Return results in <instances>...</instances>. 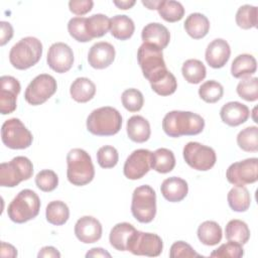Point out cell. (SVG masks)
<instances>
[{
    "label": "cell",
    "mask_w": 258,
    "mask_h": 258,
    "mask_svg": "<svg viewBox=\"0 0 258 258\" xmlns=\"http://www.w3.org/2000/svg\"><path fill=\"white\" fill-rule=\"evenodd\" d=\"M205 128V120L199 114L188 111H170L162 120V129L166 135L178 138L183 135L200 134Z\"/></svg>",
    "instance_id": "obj_1"
},
{
    "label": "cell",
    "mask_w": 258,
    "mask_h": 258,
    "mask_svg": "<svg viewBox=\"0 0 258 258\" xmlns=\"http://www.w3.org/2000/svg\"><path fill=\"white\" fill-rule=\"evenodd\" d=\"M86 124L88 131L94 135L112 136L120 131L122 116L113 107H100L90 113Z\"/></svg>",
    "instance_id": "obj_2"
},
{
    "label": "cell",
    "mask_w": 258,
    "mask_h": 258,
    "mask_svg": "<svg viewBox=\"0 0 258 258\" xmlns=\"http://www.w3.org/2000/svg\"><path fill=\"white\" fill-rule=\"evenodd\" d=\"M67 176L72 184L83 186L93 180L95 168L90 154L84 149H71L67 155Z\"/></svg>",
    "instance_id": "obj_3"
},
{
    "label": "cell",
    "mask_w": 258,
    "mask_h": 258,
    "mask_svg": "<svg viewBox=\"0 0 258 258\" xmlns=\"http://www.w3.org/2000/svg\"><path fill=\"white\" fill-rule=\"evenodd\" d=\"M42 55V43L33 36L16 42L9 51V61L17 70H27L36 64Z\"/></svg>",
    "instance_id": "obj_4"
},
{
    "label": "cell",
    "mask_w": 258,
    "mask_h": 258,
    "mask_svg": "<svg viewBox=\"0 0 258 258\" xmlns=\"http://www.w3.org/2000/svg\"><path fill=\"white\" fill-rule=\"evenodd\" d=\"M40 210V200L35 191L29 188L20 190L11 201L7 209L9 219L22 224L34 219Z\"/></svg>",
    "instance_id": "obj_5"
},
{
    "label": "cell",
    "mask_w": 258,
    "mask_h": 258,
    "mask_svg": "<svg viewBox=\"0 0 258 258\" xmlns=\"http://www.w3.org/2000/svg\"><path fill=\"white\" fill-rule=\"evenodd\" d=\"M137 60L143 76L149 83L160 78L168 70L163 58L162 49L157 46L143 42L137 51Z\"/></svg>",
    "instance_id": "obj_6"
},
{
    "label": "cell",
    "mask_w": 258,
    "mask_h": 258,
    "mask_svg": "<svg viewBox=\"0 0 258 258\" xmlns=\"http://www.w3.org/2000/svg\"><path fill=\"white\" fill-rule=\"evenodd\" d=\"M131 213L140 223H150L156 215V194L148 184L136 187L132 194Z\"/></svg>",
    "instance_id": "obj_7"
},
{
    "label": "cell",
    "mask_w": 258,
    "mask_h": 258,
    "mask_svg": "<svg viewBox=\"0 0 258 258\" xmlns=\"http://www.w3.org/2000/svg\"><path fill=\"white\" fill-rule=\"evenodd\" d=\"M33 174L32 162L25 156H16L0 164V185L14 187Z\"/></svg>",
    "instance_id": "obj_8"
},
{
    "label": "cell",
    "mask_w": 258,
    "mask_h": 258,
    "mask_svg": "<svg viewBox=\"0 0 258 258\" xmlns=\"http://www.w3.org/2000/svg\"><path fill=\"white\" fill-rule=\"evenodd\" d=\"M1 139L8 148L25 149L31 145L33 137L18 118H11L6 120L1 127Z\"/></svg>",
    "instance_id": "obj_9"
},
{
    "label": "cell",
    "mask_w": 258,
    "mask_h": 258,
    "mask_svg": "<svg viewBox=\"0 0 258 258\" xmlns=\"http://www.w3.org/2000/svg\"><path fill=\"white\" fill-rule=\"evenodd\" d=\"M184 161L194 169L207 171L211 169L217 160L215 150L199 142L190 141L183 147Z\"/></svg>",
    "instance_id": "obj_10"
},
{
    "label": "cell",
    "mask_w": 258,
    "mask_h": 258,
    "mask_svg": "<svg viewBox=\"0 0 258 258\" xmlns=\"http://www.w3.org/2000/svg\"><path fill=\"white\" fill-rule=\"evenodd\" d=\"M57 89L55 79L48 74H40L36 76L27 86L24 98L25 101L32 105L38 106L45 103Z\"/></svg>",
    "instance_id": "obj_11"
},
{
    "label": "cell",
    "mask_w": 258,
    "mask_h": 258,
    "mask_svg": "<svg viewBox=\"0 0 258 258\" xmlns=\"http://www.w3.org/2000/svg\"><path fill=\"white\" fill-rule=\"evenodd\" d=\"M163 249V242L161 238L153 233H145L136 230L132 235L127 251L138 256H159Z\"/></svg>",
    "instance_id": "obj_12"
},
{
    "label": "cell",
    "mask_w": 258,
    "mask_h": 258,
    "mask_svg": "<svg viewBox=\"0 0 258 258\" xmlns=\"http://www.w3.org/2000/svg\"><path fill=\"white\" fill-rule=\"evenodd\" d=\"M226 177L230 183L237 186L256 182L258 180V159L252 157L232 163L226 171Z\"/></svg>",
    "instance_id": "obj_13"
},
{
    "label": "cell",
    "mask_w": 258,
    "mask_h": 258,
    "mask_svg": "<svg viewBox=\"0 0 258 258\" xmlns=\"http://www.w3.org/2000/svg\"><path fill=\"white\" fill-rule=\"evenodd\" d=\"M151 151L148 149H136L126 159L123 173L128 179L136 180L143 177L151 168Z\"/></svg>",
    "instance_id": "obj_14"
},
{
    "label": "cell",
    "mask_w": 258,
    "mask_h": 258,
    "mask_svg": "<svg viewBox=\"0 0 258 258\" xmlns=\"http://www.w3.org/2000/svg\"><path fill=\"white\" fill-rule=\"evenodd\" d=\"M46 61L52 71L58 74L67 73L74 64L73 49L64 42L52 43L48 48Z\"/></svg>",
    "instance_id": "obj_15"
},
{
    "label": "cell",
    "mask_w": 258,
    "mask_h": 258,
    "mask_svg": "<svg viewBox=\"0 0 258 258\" xmlns=\"http://www.w3.org/2000/svg\"><path fill=\"white\" fill-rule=\"evenodd\" d=\"M20 90V83L16 78L12 76H2L0 78V112L2 115L15 111Z\"/></svg>",
    "instance_id": "obj_16"
},
{
    "label": "cell",
    "mask_w": 258,
    "mask_h": 258,
    "mask_svg": "<svg viewBox=\"0 0 258 258\" xmlns=\"http://www.w3.org/2000/svg\"><path fill=\"white\" fill-rule=\"evenodd\" d=\"M102 225L92 216L80 218L75 225V235L81 242L91 244L99 241L102 237Z\"/></svg>",
    "instance_id": "obj_17"
},
{
    "label": "cell",
    "mask_w": 258,
    "mask_h": 258,
    "mask_svg": "<svg viewBox=\"0 0 258 258\" xmlns=\"http://www.w3.org/2000/svg\"><path fill=\"white\" fill-rule=\"evenodd\" d=\"M115 48L107 41H100L93 44L88 52L89 64L97 70L108 68L115 59Z\"/></svg>",
    "instance_id": "obj_18"
},
{
    "label": "cell",
    "mask_w": 258,
    "mask_h": 258,
    "mask_svg": "<svg viewBox=\"0 0 258 258\" xmlns=\"http://www.w3.org/2000/svg\"><path fill=\"white\" fill-rule=\"evenodd\" d=\"M231 48L229 43L223 38H216L211 41L206 48V61L211 68L221 69L229 60Z\"/></svg>",
    "instance_id": "obj_19"
},
{
    "label": "cell",
    "mask_w": 258,
    "mask_h": 258,
    "mask_svg": "<svg viewBox=\"0 0 258 258\" xmlns=\"http://www.w3.org/2000/svg\"><path fill=\"white\" fill-rule=\"evenodd\" d=\"M250 116L249 108L240 102H228L220 110V117L224 123L236 127L245 123Z\"/></svg>",
    "instance_id": "obj_20"
},
{
    "label": "cell",
    "mask_w": 258,
    "mask_h": 258,
    "mask_svg": "<svg viewBox=\"0 0 258 258\" xmlns=\"http://www.w3.org/2000/svg\"><path fill=\"white\" fill-rule=\"evenodd\" d=\"M141 38L143 42L153 44L158 48L163 49L169 43L170 33L164 25L158 22H151L143 27Z\"/></svg>",
    "instance_id": "obj_21"
},
{
    "label": "cell",
    "mask_w": 258,
    "mask_h": 258,
    "mask_svg": "<svg viewBox=\"0 0 258 258\" xmlns=\"http://www.w3.org/2000/svg\"><path fill=\"white\" fill-rule=\"evenodd\" d=\"M160 191L166 201L177 203L186 197L188 185L184 179L177 176H171L162 181Z\"/></svg>",
    "instance_id": "obj_22"
},
{
    "label": "cell",
    "mask_w": 258,
    "mask_h": 258,
    "mask_svg": "<svg viewBox=\"0 0 258 258\" xmlns=\"http://www.w3.org/2000/svg\"><path fill=\"white\" fill-rule=\"evenodd\" d=\"M126 130L128 137L137 143L147 141L151 134L149 122L140 115H134L128 119Z\"/></svg>",
    "instance_id": "obj_23"
},
{
    "label": "cell",
    "mask_w": 258,
    "mask_h": 258,
    "mask_svg": "<svg viewBox=\"0 0 258 258\" xmlns=\"http://www.w3.org/2000/svg\"><path fill=\"white\" fill-rule=\"evenodd\" d=\"M136 232L133 225L123 222L116 224L109 235V242L113 248L119 251H127L128 243L132 235Z\"/></svg>",
    "instance_id": "obj_24"
},
{
    "label": "cell",
    "mask_w": 258,
    "mask_h": 258,
    "mask_svg": "<svg viewBox=\"0 0 258 258\" xmlns=\"http://www.w3.org/2000/svg\"><path fill=\"white\" fill-rule=\"evenodd\" d=\"M184 29L194 39H201L208 34L210 30V21L208 17L202 13H190L184 21Z\"/></svg>",
    "instance_id": "obj_25"
},
{
    "label": "cell",
    "mask_w": 258,
    "mask_h": 258,
    "mask_svg": "<svg viewBox=\"0 0 258 258\" xmlns=\"http://www.w3.org/2000/svg\"><path fill=\"white\" fill-rule=\"evenodd\" d=\"M70 94L76 102L87 103L94 98L96 94V86L88 78H77L71 85Z\"/></svg>",
    "instance_id": "obj_26"
},
{
    "label": "cell",
    "mask_w": 258,
    "mask_h": 258,
    "mask_svg": "<svg viewBox=\"0 0 258 258\" xmlns=\"http://www.w3.org/2000/svg\"><path fill=\"white\" fill-rule=\"evenodd\" d=\"M135 30L133 20L127 15H115L110 19V32L119 40L129 39Z\"/></svg>",
    "instance_id": "obj_27"
},
{
    "label": "cell",
    "mask_w": 258,
    "mask_h": 258,
    "mask_svg": "<svg viewBox=\"0 0 258 258\" xmlns=\"http://www.w3.org/2000/svg\"><path fill=\"white\" fill-rule=\"evenodd\" d=\"M257 70L256 58L252 54L242 53L234 58L231 66V74L236 79L250 77Z\"/></svg>",
    "instance_id": "obj_28"
},
{
    "label": "cell",
    "mask_w": 258,
    "mask_h": 258,
    "mask_svg": "<svg viewBox=\"0 0 258 258\" xmlns=\"http://www.w3.org/2000/svg\"><path fill=\"white\" fill-rule=\"evenodd\" d=\"M151 168L159 173L170 172L175 166V157L171 150L158 148L151 153Z\"/></svg>",
    "instance_id": "obj_29"
},
{
    "label": "cell",
    "mask_w": 258,
    "mask_h": 258,
    "mask_svg": "<svg viewBox=\"0 0 258 258\" xmlns=\"http://www.w3.org/2000/svg\"><path fill=\"white\" fill-rule=\"evenodd\" d=\"M223 237L221 226L215 221H205L198 228L199 240L207 246H215Z\"/></svg>",
    "instance_id": "obj_30"
},
{
    "label": "cell",
    "mask_w": 258,
    "mask_h": 258,
    "mask_svg": "<svg viewBox=\"0 0 258 258\" xmlns=\"http://www.w3.org/2000/svg\"><path fill=\"white\" fill-rule=\"evenodd\" d=\"M226 239L244 245L250 239V229L248 225L241 220H231L225 228Z\"/></svg>",
    "instance_id": "obj_31"
},
{
    "label": "cell",
    "mask_w": 258,
    "mask_h": 258,
    "mask_svg": "<svg viewBox=\"0 0 258 258\" xmlns=\"http://www.w3.org/2000/svg\"><path fill=\"white\" fill-rule=\"evenodd\" d=\"M230 208L235 212H246L251 205L249 190L245 186H234L227 196Z\"/></svg>",
    "instance_id": "obj_32"
},
{
    "label": "cell",
    "mask_w": 258,
    "mask_h": 258,
    "mask_svg": "<svg viewBox=\"0 0 258 258\" xmlns=\"http://www.w3.org/2000/svg\"><path fill=\"white\" fill-rule=\"evenodd\" d=\"M45 217L48 223L54 226H61L70 218V210L66 203L61 201L50 202L45 209Z\"/></svg>",
    "instance_id": "obj_33"
},
{
    "label": "cell",
    "mask_w": 258,
    "mask_h": 258,
    "mask_svg": "<svg viewBox=\"0 0 258 258\" xmlns=\"http://www.w3.org/2000/svg\"><path fill=\"white\" fill-rule=\"evenodd\" d=\"M181 73L187 83L196 85L200 84L206 78L207 70L205 64L201 60L190 58L183 62Z\"/></svg>",
    "instance_id": "obj_34"
},
{
    "label": "cell",
    "mask_w": 258,
    "mask_h": 258,
    "mask_svg": "<svg viewBox=\"0 0 258 258\" xmlns=\"http://www.w3.org/2000/svg\"><path fill=\"white\" fill-rule=\"evenodd\" d=\"M156 10L160 17L167 22L179 21L184 15L182 4L174 0H160Z\"/></svg>",
    "instance_id": "obj_35"
},
{
    "label": "cell",
    "mask_w": 258,
    "mask_h": 258,
    "mask_svg": "<svg viewBox=\"0 0 258 258\" xmlns=\"http://www.w3.org/2000/svg\"><path fill=\"white\" fill-rule=\"evenodd\" d=\"M88 34L92 37H102L110 29V18L105 14H93L86 19Z\"/></svg>",
    "instance_id": "obj_36"
},
{
    "label": "cell",
    "mask_w": 258,
    "mask_h": 258,
    "mask_svg": "<svg viewBox=\"0 0 258 258\" xmlns=\"http://www.w3.org/2000/svg\"><path fill=\"white\" fill-rule=\"evenodd\" d=\"M237 144L246 152H256L258 150V128L249 126L241 130L237 135Z\"/></svg>",
    "instance_id": "obj_37"
},
{
    "label": "cell",
    "mask_w": 258,
    "mask_h": 258,
    "mask_svg": "<svg viewBox=\"0 0 258 258\" xmlns=\"http://www.w3.org/2000/svg\"><path fill=\"white\" fill-rule=\"evenodd\" d=\"M236 23L243 29H250L257 26V7L245 4L238 8L236 12Z\"/></svg>",
    "instance_id": "obj_38"
},
{
    "label": "cell",
    "mask_w": 258,
    "mask_h": 258,
    "mask_svg": "<svg viewBox=\"0 0 258 258\" xmlns=\"http://www.w3.org/2000/svg\"><path fill=\"white\" fill-rule=\"evenodd\" d=\"M151 89L157 95L169 96L172 95L177 89V82L172 73L167 71L160 78L150 83Z\"/></svg>",
    "instance_id": "obj_39"
},
{
    "label": "cell",
    "mask_w": 258,
    "mask_h": 258,
    "mask_svg": "<svg viewBox=\"0 0 258 258\" xmlns=\"http://www.w3.org/2000/svg\"><path fill=\"white\" fill-rule=\"evenodd\" d=\"M224 95V88L223 86L215 81L210 80L202 84V86L199 88V96L202 100H204L207 103H216L222 99Z\"/></svg>",
    "instance_id": "obj_40"
},
{
    "label": "cell",
    "mask_w": 258,
    "mask_h": 258,
    "mask_svg": "<svg viewBox=\"0 0 258 258\" xmlns=\"http://www.w3.org/2000/svg\"><path fill=\"white\" fill-rule=\"evenodd\" d=\"M237 94L240 98L248 102L258 99V79L256 77L243 78L237 85Z\"/></svg>",
    "instance_id": "obj_41"
},
{
    "label": "cell",
    "mask_w": 258,
    "mask_h": 258,
    "mask_svg": "<svg viewBox=\"0 0 258 258\" xmlns=\"http://www.w3.org/2000/svg\"><path fill=\"white\" fill-rule=\"evenodd\" d=\"M86 17L78 16L70 19L68 23V31L70 35L79 42H88L93 38L88 34L86 28Z\"/></svg>",
    "instance_id": "obj_42"
},
{
    "label": "cell",
    "mask_w": 258,
    "mask_h": 258,
    "mask_svg": "<svg viewBox=\"0 0 258 258\" xmlns=\"http://www.w3.org/2000/svg\"><path fill=\"white\" fill-rule=\"evenodd\" d=\"M121 101L124 108L129 112H137L141 110L144 104V98L142 93L134 88L125 90L122 93Z\"/></svg>",
    "instance_id": "obj_43"
},
{
    "label": "cell",
    "mask_w": 258,
    "mask_h": 258,
    "mask_svg": "<svg viewBox=\"0 0 258 258\" xmlns=\"http://www.w3.org/2000/svg\"><path fill=\"white\" fill-rule=\"evenodd\" d=\"M35 184L42 191H52L58 184L57 174L51 169H42L35 176Z\"/></svg>",
    "instance_id": "obj_44"
},
{
    "label": "cell",
    "mask_w": 258,
    "mask_h": 258,
    "mask_svg": "<svg viewBox=\"0 0 258 258\" xmlns=\"http://www.w3.org/2000/svg\"><path fill=\"white\" fill-rule=\"evenodd\" d=\"M119 160L117 149L111 145H105L97 151V161L102 168H112Z\"/></svg>",
    "instance_id": "obj_45"
},
{
    "label": "cell",
    "mask_w": 258,
    "mask_h": 258,
    "mask_svg": "<svg viewBox=\"0 0 258 258\" xmlns=\"http://www.w3.org/2000/svg\"><path fill=\"white\" fill-rule=\"evenodd\" d=\"M243 255H244V249L242 245L232 241H228L227 243L222 244L218 249L214 250L210 254L211 257H216V258H225V257L240 258Z\"/></svg>",
    "instance_id": "obj_46"
},
{
    "label": "cell",
    "mask_w": 258,
    "mask_h": 258,
    "mask_svg": "<svg viewBox=\"0 0 258 258\" xmlns=\"http://www.w3.org/2000/svg\"><path fill=\"white\" fill-rule=\"evenodd\" d=\"M169 257L170 258H179V257L189 258V257H201V255L197 253L189 244L183 241H176L170 247Z\"/></svg>",
    "instance_id": "obj_47"
},
{
    "label": "cell",
    "mask_w": 258,
    "mask_h": 258,
    "mask_svg": "<svg viewBox=\"0 0 258 258\" xmlns=\"http://www.w3.org/2000/svg\"><path fill=\"white\" fill-rule=\"evenodd\" d=\"M94 2L92 0H71L69 2L70 11L76 15H85L93 8Z\"/></svg>",
    "instance_id": "obj_48"
},
{
    "label": "cell",
    "mask_w": 258,
    "mask_h": 258,
    "mask_svg": "<svg viewBox=\"0 0 258 258\" xmlns=\"http://www.w3.org/2000/svg\"><path fill=\"white\" fill-rule=\"evenodd\" d=\"M1 27V33H0V45H5L13 36V27L12 25L7 21H1L0 22Z\"/></svg>",
    "instance_id": "obj_49"
},
{
    "label": "cell",
    "mask_w": 258,
    "mask_h": 258,
    "mask_svg": "<svg viewBox=\"0 0 258 258\" xmlns=\"http://www.w3.org/2000/svg\"><path fill=\"white\" fill-rule=\"evenodd\" d=\"M37 257H53V258H59L60 253L52 246H45L40 249V251L37 254Z\"/></svg>",
    "instance_id": "obj_50"
},
{
    "label": "cell",
    "mask_w": 258,
    "mask_h": 258,
    "mask_svg": "<svg viewBox=\"0 0 258 258\" xmlns=\"http://www.w3.org/2000/svg\"><path fill=\"white\" fill-rule=\"evenodd\" d=\"M1 256L2 257H16L17 251L14 246L11 244H7L5 242H1Z\"/></svg>",
    "instance_id": "obj_51"
},
{
    "label": "cell",
    "mask_w": 258,
    "mask_h": 258,
    "mask_svg": "<svg viewBox=\"0 0 258 258\" xmlns=\"http://www.w3.org/2000/svg\"><path fill=\"white\" fill-rule=\"evenodd\" d=\"M86 257H111V254L103 248H92L87 252Z\"/></svg>",
    "instance_id": "obj_52"
},
{
    "label": "cell",
    "mask_w": 258,
    "mask_h": 258,
    "mask_svg": "<svg viewBox=\"0 0 258 258\" xmlns=\"http://www.w3.org/2000/svg\"><path fill=\"white\" fill-rule=\"evenodd\" d=\"M113 3H114L119 9L127 10V9H130L132 6H134L135 3H136V1H135V0H121V1L114 0Z\"/></svg>",
    "instance_id": "obj_53"
},
{
    "label": "cell",
    "mask_w": 258,
    "mask_h": 258,
    "mask_svg": "<svg viewBox=\"0 0 258 258\" xmlns=\"http://www.w3.org/2000/svg\"><path fill=\"white\" fill-rule=\"evenodd\" d=\"M159 3H160V0H153V1H144V0H142V4L150 10L157 9Z\"/></svg>",
    "instance_id": "obj_54"
}]
</instances>
